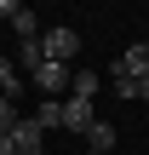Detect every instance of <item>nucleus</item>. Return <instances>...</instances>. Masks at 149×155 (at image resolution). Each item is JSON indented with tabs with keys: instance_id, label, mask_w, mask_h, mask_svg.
<instances>
[{
	"instance_id": "nucleus-1",
	"label": "nucleus",
	"mask_w": 149,
	"mask_h": 155,
	"mask_svg": "<svg viewBox=\"0 0 149 155\" xmlns=\"http://www.w3.org/2000/svg\"><path fill=\"white\" fill-rule=\"evenodd\" d=\"M40 52H46V63H63V69H69V58L80 52V35L57 23V29H46V35H40Z\"/></svg>"
},
{
	"instance_id": "nucleus-2",
	"label": "nucleus",
	"mask_w": 149,
	"mask_h": 155,
	"mask_svg": "<svg viewBox=\"0 0 149 155\" xmlns=\"http://www.w3.org/2000/svg\"><path fill=\"white\" fill-rule=\"evenodd\" d=\"M29 81H34V92H40V98H57V92H63V81H69V69H63V63H34V69H29Z\"/></svg>"
},
{
	"instance_id": "nucleus-3",
	"label": "nucleus",
	"mask_w": 149,
	"mask_h": 155,
	"mask_svg": "<svg viewBox=\"0 0 149 155\" xmlns=\"http://www.w3.org/2000/svg\"><path fill=\"white\" fill-rule=\"evenodd\" d=\"M98 121V104H86V98H69L63 104V132H86Z\"/></svg>"
},
{
	"instance_id": "nucleus-4",
	"label": "nucleus",
	"mask_w": 149,
	"mask_h": 155,
	"mask_svg": "<svg viewBox=\"0 0 149 155\" xmlns=\"http://www.w3.org/2000/svg\"><path fill=\"white\" fill-rule=\"evenodd\" d=\"M40 138H46V132H40V127H34L29 115H23L17 127H11V150H17V155H40Z\"/></svg>"
},
{
	"instance_id": "nucleus-5",
	"label": "nucleus",
	"mask_w": 149,
	"mask_h": 155,
	"mask_svg": "<svg viewBox=\"0 0 149 155\" xmlns=\"http://www.w3.org/2000/svg\"><path fill=\"white\" fill-rule=\"evenodd\" d=\"M115 69H121V75H132V81H149V46H144V40H138V46H126Z\"/></svg>"
},
{
	"instance_id": "nucleus-6",
	"label": "nucleus",
	"mask_w": 149,
	"mask_h": 155,
	"mask_svg": "<svg viewBox=\"0 0 149 155\" xmlns=\"http://www.w3.org/2000/svg\"><path fill=\"white\" fill-rule=\"evenodd\" d=\"M40 132H52V127H63V98H40V109L29 115Z\"/></svg>"
},
{
	"instance_id": "nucleus-7",
	"label": "nucleus",
	"mask_w": 149,
	"mask_h": 155,
	"mask_svg": "<svg viewBox=\"0 0 149 155\" xmlns=\"http://www.w3.org/2000/svg\"><path fill=\"white\" fill-rule=\"evenodd\" d=\"M86 150L115 155V127H109V121H92V127H86Z\"/></svg>"
},
{
	"instance_id": "nucleus-8",
	"label": "nucleus",
	"mask_w": 149,
	"mask_h": 155,
	"mask_svg": "<svg viewBox=\"0 0 149 155\" xmlns=\"http://www.w3.org/2000/svg\"><path fill=\"white\" fill-rule=\"evenodd\" d=\"M69 86H75L69 98H86V104L98 98V75H92V69H69Z\"/></svg>"
},
{
	"instance_id": "nucleus-9",
	"label": "nucleus",
	"mask_w": 149,
	"mask_h": 155,
	"mask_svg": "<svg viewBox=\"0 0 149 155\" xmlns=\"http://www.w3.org/2000/svg\"><path fill=\"white\" fill-rule=\"evenodd\" d=\"M17 86H23V81H17V69L0 58V98H11V104H17Z\"/></svg>"
},
{
	"instance_id": "nucleus-10",
	"label": "nucleus",
	"mask_w": 149,
	"mask_h": 155,
	"mask_svg": "<svg viewBox=\"0 0 149 155\" xmlns=\"http://www.w3.org/2000/svg\"><path fill=\"white\" fill-rule=\"evenodd\" d=\"M109 86H115V92H121V98H138V81H132V75H121V69H115V63H109Z\"/></svg>"
},
{
	"instance_id": "nucleus-11",
	"label": "nucleus",
	"mask_w": 149,
	"mask_h": 155,
	"mask_svg": "<svg viewBox=\"0 0 149 155\" xmlns=\"http://www.w3.org/2000/svg\"><path fill=\"white\" fill-rule=\"evenodd\" d=\"M17 121H23V115H17V104H11V98H0V132H11Z\"/></svg>"
},
{
	"instance_id": "nucleus-12",
	"label": "nucleus",
	"mask_w": 149,
	"mask_h": 155,
	"mask_svg": "<svg viewBox=\"0 0 149 155\" xmlns=\"http://www.w3.org/2000/svg\"><path fill=\"white\" fill-rule=\"evenodd\" d=\"M23 63L34 69V63H46V52H40V40H23Z\"/></svg>"
},
{
	"instance_id": "nucleus-13",
	"label": "nucleus",
	"mask_w": 149,
	"mask_h": 155,
	"mask_svg": "<svg viewBox=\"0 0 149 155\" xmlns=\"http://www.w3.org/2000/svg\"><path fill=\"white\" fill-rule=\"evenodd\" d=\"M0 155H17V150H11V132H0Z\"/></svg>"
},
{
	"instance_id": "nucleus-14",
	"label": "nucleus",
	"mask_w": 149,
	"mask_h": 155,
	"mask_svg": "<svg viewBox=\"0 0 149 155\" xmlns=\"http://www.w3.org/2000/svg\"><path fill=\"white\" fill-rule=\"evenodd\" d=\"M138 98H144V104H149V81H138Z\"/></svg>"
},
{
	"instance_id": "nucleus-15",
	"label": "nucleus",
	"mask_w": 149,
	"mask_h": 155,
	"mask_svg": "<svg viewBox=\"0 0 149 155\" xmlns=\"http://www.w3.org/2000/svg\"><path fill=\"white\" fill-rule=\"evenodd\" d=\"M86 155H98V150H86Z\"/></svg>"
}]
</instances>
